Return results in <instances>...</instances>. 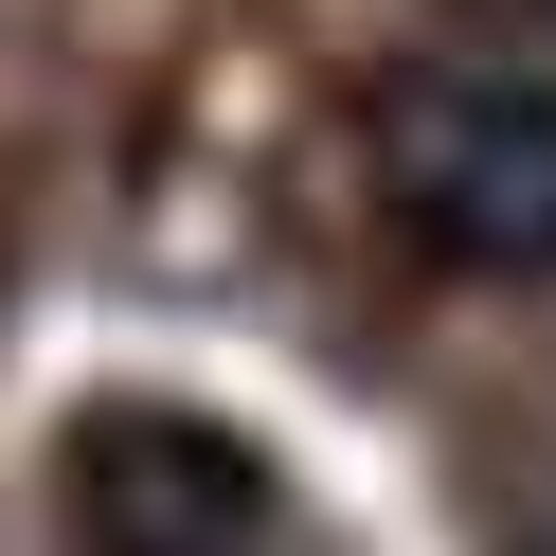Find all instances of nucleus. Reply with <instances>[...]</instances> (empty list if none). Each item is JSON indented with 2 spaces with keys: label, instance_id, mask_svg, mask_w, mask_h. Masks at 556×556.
<instances>
[{
  "label": "nucleus",
  "instance_id": "f257e3e1",
  "mask_svg": "<svg viewBox=\"0 0 556 556\" xmlns=\"http://www.w3.org/2000/svg\"><path fill=\"white\" fill-rule=\"evenodd\" d=\"M377 198L448 269H556V90H520V73H395L377 90Z\"/></svg>",
  "mask_w": 556,
  "mask_h": 556
},
{
  "label": "nucleus",
  "instance_id": "f03ea898",
  "mask_svg": "<svg viewBox=\"0 0 556 556\" xmlns=\"http://www.w3.org/2000/svg\"><path fill=\"white\" fill-rule=\"evenodd\" d=\"M73 520H90V556H305L288 484L233 431H198V413H90Z\"/></svg>",
  "mask_w": 556,
  "mask_h": 556
}]
</instances>
